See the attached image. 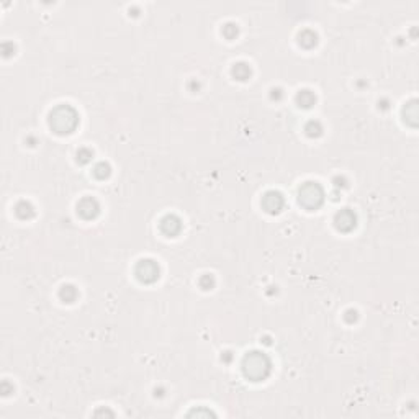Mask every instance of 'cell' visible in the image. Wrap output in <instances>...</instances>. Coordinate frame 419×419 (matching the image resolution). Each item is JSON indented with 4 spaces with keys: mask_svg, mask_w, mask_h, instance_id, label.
I'll list each match as a JSON object with an SVG mask.
<instances>
[{
    "mask_svg": "<svg viewBox=\"0 0 419 419\" xmlns=\"http://www.w3.org/2000/svg\"><path fill=\"white\" fill-rule=\"evenodd\" d=\"M241 367H243V373L246 379H249L250 381H262L270 375L272 363L266 354L254 350V352L244 355Z\"/></svg>",
    "mask_w": 419,
    "mask_h": 419,
    "instance_id": "cell-1",
    "label": "cell"
},
{
    "mask_svg": "<svg viewBox=\"0 0 419 419\" xmlns=\"http://www.w3.org/2000/svg\"><path fill=\"white\" fill-rule=\"evenodd\" d=\"M79 125V115L71 105H57L49 113V126L57 134H69Z\"/></svg>",
    "mask_w": 419,
    "mask_h": 419,
    "instance_id": "cell-2",
    "label": "cell"
},
{
    "mask_svg": "<svg viewBox=\"0 0 419 419\" xmlns=\"http://www.w3.org/2000/svg\"><path fill=\"white\" fill-rule=\"evenodd\" d=\"M324 200V190L318 182H305L298 190V202L306 210H316Z\"/></svg>",
    "mask_w": 419,
    "mask_h": 419,
    "instance_id": "cell-3",
    "label": "cell"
},
{
    "mask_svg": "<svg viewBox=\"0 0 419 419\" xmlns=\"http://www.w3.org/2000/svg\"><path fill=\"white\" fill-rule=\"evenodd\" d=\"M136 279L143 284H152L159 279V266L152 259H143L134 267Z\"/></svg>",
    "mask_w": 419,
    "mask_h": 419,
    "instance_id": "cell-4",
    "label": "cell"
},
{
    "mask_svg": "<svg viewBox=\"0 0 419 419\" xmlns=\"http://www.w3.org/2000/svg\"><path fill=\"white\" fill-rule=\"evenodd\" d=\"M334 225L339 231H343V233H349V231H352L355 225H357V216H355V213L352 210L344 208L336 213Z\"/></svg>",
    "mask_w": 419,
    "mask_h": 419,
    "instance_id": "cell-5",
    "label": "cell"
},
{
    "mask_svg": "<svg viewBox=\"0 0 419 419\" xmlns=\"http://www.w3.org/2000/svg\"><path fill=\"white\" fill-rule=\"evenodd\" d=\"M77 213H79L84 220H94L100 213V205L95 198L85 197L77 203Z\"/></svg>",
    "mask_w": 419,
    "mask_h": 419,
    "instance_id": "cell-6",
    "label": "cell"
},
{
    "mask_svg": "<svg viewBox=\"0 0 419 419\" xmlns=\"http://www.w3.org/2000/svg\"><path fill=\"white\" fill-rule=\"evenodd\" d=\"M284 205H285L284 197H282V193L275 192V190H270V192H267L262 197V208L266 210L267 213H272V215L279 213L280 210L284 208Z\"/></svg>",
    "mask_w": 419,
    "mask_h": 419,
    "instance_id": "cell-7",
    "label": "cell"
},
{
    "mask_svg": "<svg viewBox=\"0 0 419 419\" xmlns=\"http://www.w3.org/2000/svg\"><path fill=\"white\" fill-rule=\"evenodd\" d=\"M159 226H161L162 233L169 236V238H174V236H177L182 231V221L175 215H166L161 220V225Z\"/></svg>",
    "mask_w": 419,
    "mask_h": 419,
    "instance_id": "cell-8",
    "label": "cell"
},
{
    "mask_svg": "<svg viewBox=\"0 0 419 419\" xmlns=\"http://www.w3.org/2000/svg\"><path fill=\"white\" fill-rule=\"evenodd\" d=\"M297 103H298V107H302V108H311L313 105L316 103V95H314L311 90L303 89L297 94Z\"/></svg>",
    "mask_w": 419,
    "mask_h": 419,
    "instance_id": "cell-9",
    "label": "cell"
},
{
    "mask_svg": "<svg viewBox=\"0 0 419 419\" xmlns=\"http://www.w3.org/2000/svg\"><path fill=\"white\" fill-rule=\"evenodd\" d=\"M15 213L18 218H21V220H28V218L35 216V208L33 205H31L30 202H18L17 207H15Z\"/></svg>",
    "mask_w": 419,
    "mask_h": 419,
    "instance_id": "cell-10",
    "label": "cell"
},
{
    "mask_svg": "<svg viewBox=\"0 0 419 419\" xmlns=\"http://www.w3.org/2000/svg\"><path fill=\"white\" fill-rule=\"evenodd\" d=\"M77 295H79V291L74 285H62L59 290V298L64 303H72L77 298Z\"/></svg>",
    "mask_w": 419,
    "mask_h": 419,
    "instance_id": "cell-11",
    "label": "cell"
},
{
    "mask_svg": "<svg viewBox=\"0 0 419 419\" xmlns=\"http://www.w3.org/2000/svg\"><path fill=\"white\" fill-rule=\"evenodd\" d=\"M298 41L303 48H313V46H316V43H318V36L311 30H305L300 33Z\"/></svg>",
    "mask_w": 419,
    "mask_h": 419,
    "instance_id": "cell-12",
    "label": "cell"
},
{
    "mask_svg": "<svg viewBox=\"0 0 419 419\" xmlns=\"http://www.w3.org/2000/svg\"><path fill=\"white\" fill-rule=\"evenodd\" d=\"M250 67L249 64H246V62H238V64H234L233 67V76L236 77L238 80H248L250 77Z\"/></svg>",
    "mask_w": 419,
    "mask_h": 419,
    "instance_id": "cell-13",
    "label": "cell"
},
{
    "mask_svg": "<svg viewBox=\"0 0 419 419\" xmlns=\"http://www.w3.org/2000/svg\"><path fill=\"white\" fill-rule=\"evenodd\" d=\"M94 175L97 177V179H100V180H105V179H108V177H110V174H112V167L108 166L107 162H98L97 166L94 167Z\"/></svg>",
    "mask_w": 419,
    "mask_h": 419,
    "instance_id": "cell-14",
    "label": "cell"
},
{
    "mask_svg": "<svg viewBox=\"0 0 419 419\" xmlns=\"http://www.w3.org/2000/svg\"><path fill=\"white\" fill-rule=\"evenodd\" d=\"M305 131H306L309 138H318L323 133V126L320 121H308L306 126H305Z\"/></svg>",
    "mask_w": 419,
    "mask_h": 419,
    "instance_id": "cell-15",
    "label": "cell"
},
{
    "mask_svg": "<svg viewBox=\"0 0 419 419\" xmlns=\"http://www.w3.org/2000/svg\"><path fill=\"white\" fill-rule=\"evenodd\" d=\"M92 157H94V152L90 151V149H87V148H82L80 151L77 152V161H79L80 164L90 162V161H92Z\"/></svg>",
    "mask_w": 419,
    "mask_h": 419,
    "instance_id": "cell-16",
    "label": "cell"
},
{
    "mask_svg": "<svg viewBox=\"0 0 419 419\" xmlns=\"http://www.w3.org/2000/svg\"><path fill=\"white\" fill-rule=\"evenodd\" d=\"M223 35L226 36L228 39H233L236 35H238V25L234 23H226L223 26Z\"/></svg>",
    "mask_w": 419,
    "mask_h": 419,
    "instance_id": "cell-17",
    "label": "cell"
},
{
    "mask_svg": "<svg viewBox=\"0 0 419 419\" xmlns=\"http://www.w3.org/2000/svg\"><path fill=\"white\" fill-rule=\"evenodd\" d=\"M200 285H202L203 290H211L213 285H215V279H213L211 274H205L202 279H200Z\"/></svg>",
    "mask_w": 419,
    "mask_h": 419,
    "instance_id": "cell-18",
    "label": "cell"
}]
</instances>
